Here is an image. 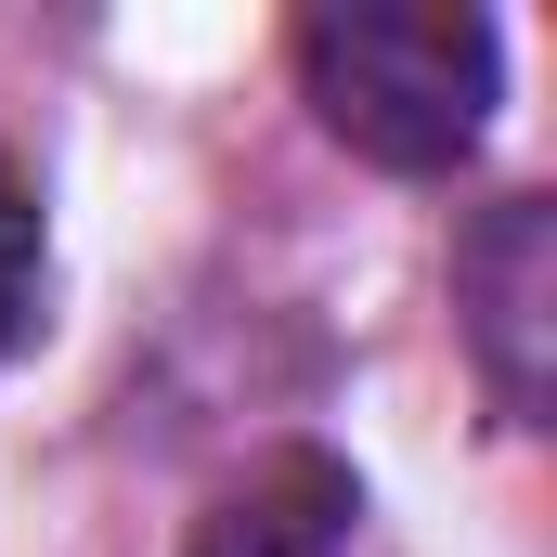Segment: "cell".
<instances>
[{"mask_svg":"<svg viewBox=\"0 0 557 557\" xmlns=\"http://www.w3.org/2000/svg\"><path fill=\"white\" fill-rule=\"evenodd\" d=\"M298 91L376 169H467L506 104V39L480 13H311Z\"/></svg>","mask_w":557,"mask_h":557,"instance_id":"1","label":"cell"},{"mask_svg":"<svg viewBox=\"0 0 557 557\" xmlns=\"http://www.w3.org/2000/svg\"><path fill=\"white\" fill-rule=\"evenodd\" d=\"M454 324H467V363L493 389L506 428H545L557 403V208L545 195H493L454 247Z\"/></svg>","mask_w":557,"mask_h":557,"instance_id":"2","label":"cell"},{"mask_svg":"<svg viewBox=\"0 0 557 557\" xmlns=\"http://www.w3.org/2000/svg\"><path fill=\"white\" fill-rule=\"evenodd\" d=\"M350 519H363L350 467L311 454V441H285V454H260L234 493H208V519H195L182 557H350Z\"/></svg>","mask_w":557,"mask_h":557,"instance_id":"3","label":"cell"},{"mask_svg":"<svg viewBox=\"0 0 557 557\" xmlns=\"http://www.w3.org/2000/svg\"><path fill=\"white\" fill-rule=\"evenodd\" d=\"M39 273H52V234H39V182L0 156V350L26 337V311H39Z\"/></svg>","mask_w":557,"mask_h":557,"instance_id":"4","label":"cell"}]
</instances>
